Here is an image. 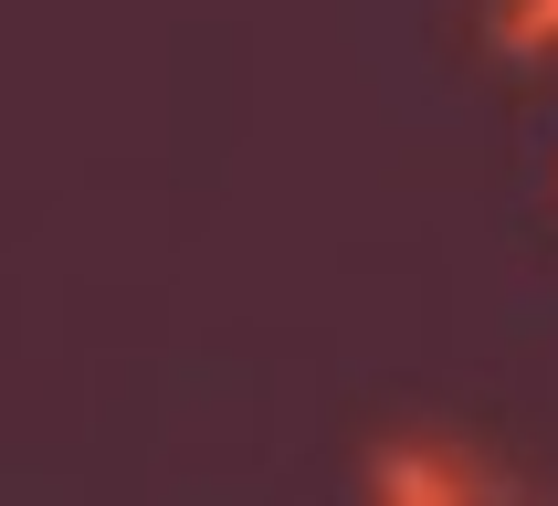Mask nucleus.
<instances>
[{"mask_svg": "<svg viewBox=\"0 0 558 506\" xmlns=\"http://www.w3.org/2000/svg\"><path fill=\"white\" fill-rule=\"evenodd\" d=\"M369 485L401 496V506H464V496H496L506 474L464 465V454H442V433H422V443H390V454L369 465Z\"/></svg>", "mask_w": 558, "mask_h": 506, "instance_id": "f257e3e1", "label": "nucleus"}, {"mask_svg": "<svg viewBox=\"0 0 558 506\" xmlns=\"http://www.w3.org/2000/svg\"><path fill=\"white\" fill-rule=\"evenodd\" d=\"M496 43H506V53H548V43H558V0H517V11L496 22Z\"/></svg>", "mask_w": 558, "mask_h": 506, "instance_id": "f03ea898", "label": "nucleus"}]
</instances>
